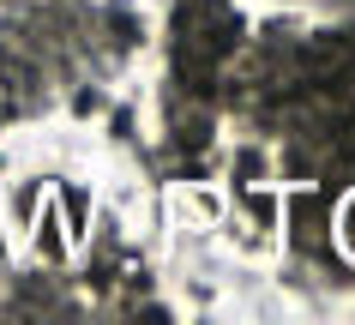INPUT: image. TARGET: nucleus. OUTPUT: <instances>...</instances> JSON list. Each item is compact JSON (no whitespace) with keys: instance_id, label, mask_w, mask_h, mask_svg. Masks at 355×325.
Listing matches in <instances>:
<instances>
[]
</instances>
